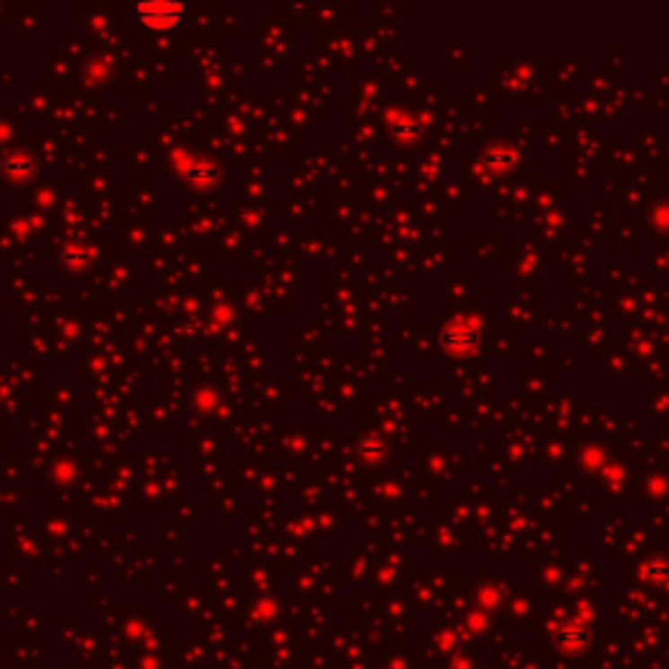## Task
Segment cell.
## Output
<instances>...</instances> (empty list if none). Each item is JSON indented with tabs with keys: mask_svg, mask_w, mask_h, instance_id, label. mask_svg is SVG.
Wrapping results in <instances>:
<instances>
[{
	"mask_svg": "<svg viewBox=\"0 0 669 669\" xmlns=\"http://www.w3.org/2000/svg\"><path fill=\"white\" fill-rule=\"evenodd\" d=\"M557 643H559V646H568V643H573V646H583V643H585V630L559 633V636H557Z\"/></svg>",
	"mask_w": 669,
	"mask_h": 669,
	"instance_id": "cell-1",
	"label": "cell"
}]
</instances>
